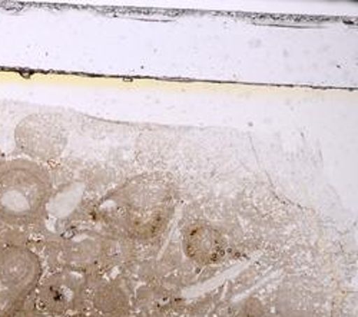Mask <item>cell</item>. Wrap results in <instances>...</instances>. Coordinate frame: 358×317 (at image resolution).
Instances as JSON below:
<instances>
[{
  "mask_svg": "<svg viewBox=\"0 0 358 317\" xmlns=\"http://www.w3.org/2000/svg\"><path fill=\"white\" fill-rule=\"evenodd\" d=\"M71 317H92V316H86V314H75V316H71Z\"/></svg>",
  "mask_w": 358,
  "mask_h": 317,
  "instance_id": "52a82bcc",
  "label": "cell"
},
{
  "mask_svg": "<svg viewBox=\"0 0 358 317\" xmlns=\"http://www.w3.org/2000/svg\"><path fill=\"white\" fill-rule=\"evenodd\" d=\"M42 262L20 244H0V317H15L36 292Z\"/></svg>",
  "mask_w": 358,
  "mask_h": 317,
  "instance_id": "7a4b0ae2",
  "label": "cell"
},
{
  "mask_svg": "<svg viewBox=\"0 0 358 317\" xmlns=\"http://www.w3.org/2000/svg\"><path fill=\"white\" fill-rule=\"evenodd\" d=\"M38 287V303L42 310L52 314L69 311L80 292L78 280L69 274H53Z\"/></svg>",
  "mask_w": 358,
  "mask_h": 317,
  "instance_id": "277c9868",
  "label": "cell"
},
{
  "mask_svg": "<svg viewBox=\"0 0 358 317\" xmlns=\"http://www.w3.org/2000/svg\"><path fill=\"white\" fill-rule=\"evenodd\" d=\"M5 161V155H3V153L0 151V164H2Z\"/></svg>",
  "mask_w": 358,
  "mask_h": 317,
  "instance_id": "8992f818",
  "label": "cell"
},
{
  "mask_svg": "<svg viewBox=\"0 0 358 317\" xmlns=\"http://www.w3.org/2000/svg\"><path fill=\"white\" fill-rule=\"evenodd\" d=\"M191 247V255L195 258H201V260H205V258L211 257L213 254L217 253L218 243L214 236V233L206 232V230H199V232H195L191 236V241L188 244Z\"/></svg>",
  "mask_w": 358,
  "mask_h": 317,
  "instance_id": "5b68a950",
  "label": "cell"
},
{
  "mask_svg": "<svg viewBox=\"0 0 358 317\" xmlns=\"http://www.w3.org/2000/svg\"><path fill=\"white\" fill-rule=\"evenodd\" d=\"M52 177L46 167L29 158L0 164V221L26 225L36 221L52 195Z\"/></svg>",
  "mask_w": 358,
  "mask_h": 317,
  "instance_id": "6da1fadb",
  "label": "cell"
},
{
  "mask_svg": "<svg viewBox=\"0 0 358 317\" xmlns=\"http://www.w3.org/2000/svg\"><path fill=\"white\" fill-rule=\"evenodd\" d=\"M17 150L32 161H48L61 154L65 134L56 121L43 115L24 118L15 131Z\"/></svg>",
  "mask_w": 358,
  "mask_h": 317,
  "instance_id": "3957f363",
  "label": "cell"
}]
</instances>
